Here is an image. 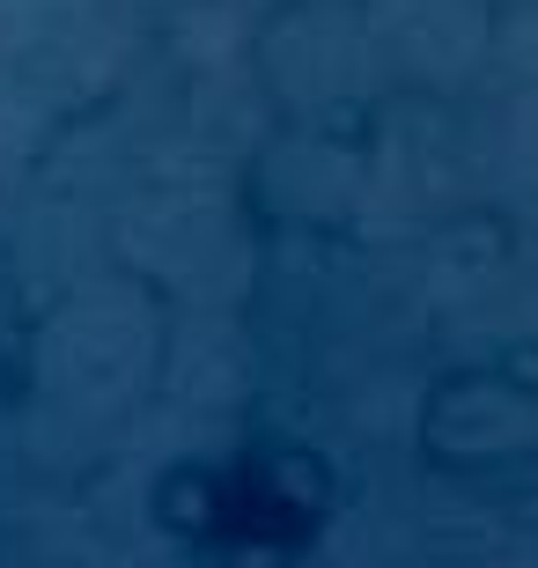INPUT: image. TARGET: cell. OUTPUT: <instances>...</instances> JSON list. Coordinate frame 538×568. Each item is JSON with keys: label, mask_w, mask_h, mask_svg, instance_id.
Returning a JSON list of instances; mask_svg holds the SVG:
<instances>
[{"label": "cell", "mask_w": 538, "mask_h": 568, "mask_svg": "<svg viewBox=\"0 0 538 568\" xmlns=\"http://www.w3.org/2000/svg\"><path fill=\"white\" fill-rule=\"evenodd\" d=\"M325 465L311 450H244L229 465H185L170 473L155 509L170 531H185L200 547H258L288 554L311 547L325 525Z\"/></svg>", "instance_id": "cell-1"}, {"label": "cell", "mask_w": 538, "mask_h": 568, "mask_svg": "<svg viewBox=\"0 0 538 568\" xmlns=\"http://www.w3.org/2000/svg\"><path fill=\"white\" fill-rule=\"evenodd\" d=\"M420 458L495 495L538 487V369L479 362L443 377L435 399L420 406Z\"/></svg>", "instance_id": "cell-2"}]
</instances>
